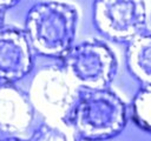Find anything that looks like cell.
<instances>
[{
  "instance_id": "5b68a950",
  "label": "cell",
  "mask_w": 151,
  "mask_h": 141,
  "mask_svg": "<svg viewBox=\"0 0 151 141\" xmlns=\"http://www.w3.org/2000/svg\"><path fill=\"white\" fill-rule=\"evenodd\" d=\"M147 21L145 0H94L93 24L107 39L130 42L144 32Z\"/></svg>"
},
{
  "instance_id": "7a4b0ae2",
  "label": "cell",
  "mask_w": 151,
  "mask_h": 141,
  "mask_svg": "<svg viewBox=\"0 0 151 141\" xmlns=\"http://www.w3.org/2000/svg\"><path fill=\"white\" fill-rule=\"evenodd\" d=\"M126 105L110 88L81 89L70 118L77 135L87 141L117 136L126 126Z\"/></svg>"
},
{
  "instance_id": "ba28073f",
  "label": "cell",
  "mask_w": 151,
  "mask_h": 141,
  "mask_svg": "<svg viewBox=\"0 0 151 141\" xmlns=\"http://www.w3.org/2000/svg\"><path fill=\"white\" fill-rule=\"evenodd\" d=\"M126 66L139 82L151 85V32H143L129 42Z\"/></svg>"
},
{
  "instance_id": "4fadbf2b",
  "label": "cell",
  "mask_w": 151,
  "mask_h": 141,
  "mask_svg": "<svg viewBox=\"0 0 151 141\" xmlns=\"http://www.w3.org/2000/svg\"><path fill=\"white\" fill-rule=\"evenodd\" d=\"M1 21H2V11H0V26H1Z\"/></svg>"
},
{
  "instance_id": "277c9868",
  "label": "cell",
  "mask_w": 151,
  "mask_h": 141,
  "mask_svg": "<svg viewBox=\"0 0 151 141\" xmlns=\"http://www.w3.org/2000/svg\"><path fill=\"white\" fill-rule=\"evenodd\" d=\"M117 58L103 41L91 39L71 47L63 67L80 89L109 88L117 73Z\"/></svg>"
},
{
  "instance_id": "30bf717a",
  "label": "cell",
  "mask_w": 151,
  "mask_h": 141,
  "mask_svg": "<svg viewBox=\"0 0 151 141\" xmlns=\"http://www.w3.org/2000/svg\"><path fill=\"white\" fill-rule=\"evenodd\" d=\"M132 120L142 129L151 134V85H143L132 101Z\"/></svg>"
},
{
  "instance_id": "7c38bea8",
  "label": "cell",
  "mask_w": 151,
  "mask_h": 141,
  "mask_svg": "<svg viewBox=\"0 0 151 141\" xmlns=\"http://www.w3.org/2000/svg\"><path fill=\"white\" fill-rule=\"evenodd\" d=\"M0 141H22V140H20L19 137H15V136H11V137L2 139V140H0Z\"/></svg>"
},
{
  "instance_id": "9c48e42d",
  "label": "cell",
  "mask_w": 151,
  "mask_h": 141,
  "mask_svg": "<svg viewBox=\"0 0 151 141\" xmlns=\"http://www.w3.org/2000/svg\"><path fill=\"white\" fill-rule=\"evenodd\" d=\"M73 126L65 120H45L28 141H78Z\"/></svg>"
},
{
  "instance_id": "6da1fadb",
  "label": "cell",
  "mask_w": 151,
  "mask_h": 141,
  "mask_svg": "<svg viewBox=\"0 0 151 141\" xmlns=\"http://www.w3.org/2000/svg\"><path fill=\"white\" fill-rule=\"evenodd\" d=\"M78 22L77 8L63 1H41L32 6L25 33L32 48L45 56L63 59L73 46Z\"/></svg>"
},
{
  "instance_id": "3957f363",
  "label": "cell",
  "mask_w": 151,
  "mask_h": 141,
  "mask_svg": "<svg viewBox=\"0 0 151 141\" xmlns=\"http://www.w3.org/2000/svg\"><path fill=\"white\" fill-rule=\"evenodd\" d=\"M80 93L81 89L73 82L63 66H46L33 76L28 99L34 110L45 120L70 122Z\"/></svg>"
},
{
  "instance_id": "8fae6325",
  "label": "cell",
  "mask_w": 151,
  "mask_h": 141,
  "mask_svg": "<svg viewBox=\"0 0 151 141\" xmlns=\"http://www.w3.org/2000/svg\"><path fill=\"white\" fill-rule=\"evenodd\" d=\"M19 2H20V0H0V11L4 12L5 9H8Z\"/></svg>"
},
{
  "instance_id": "8992f818",
  "label": "cell",
  "mask_w": 151,
  "mask_h": 141,
  "mask_svg": "<svg viewBox=\"0 0 151 141\" xmlns=\"http://www.w3.org/2000/svg\"><path fill=\"white\" fill-rule=\"evenodd\" d=\"M33 48L18 28L0 29V83H13L31 73Z\"/></svg>"
},
{
  "instance_id": "52a82bcc",
  "label": "cell",
  "mask_w": 151,
  "mask_h": 141,
  "mask_svg": "<svg viewBox=\"0 0 151 141\" xmlns=\"http://www.w3.org/2000/svg\"><path fill=\"white\" fill-rule=\"evenodd\" d=\"M34 108L20 89L12 83H0V132L18 135L32 125Z\"/></svg>"
}]
</instances>
